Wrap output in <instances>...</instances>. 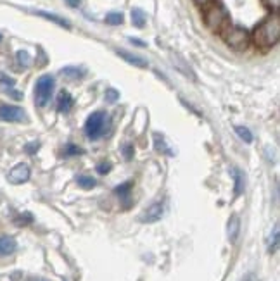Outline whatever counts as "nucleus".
<instances>
[{
  "label": "nucleus",
  "mask_w": 280,
  "mask_h": 281,
  "mask_svg": "<svg viewBox=\"0 0 280 281\" xmlns=\"http://www.w3.org/2000/svg\"><path fill=\"white\" fill-rule=\"evenodd\" d=\"M121 154H123V157L127 159V161H132L134 159V154H135V149L132 143H125L123 147H121Z\"/></svg>",
  "instance_id": "bb28decb"
},
{
  "label": "nucleus",
  "mask_w": 280,
  "mask_h": 281,
  "mask_svg": "<svg viewBox=\"0 0 280 281\" xmlns=\"http://www.w3.org/2000/svg\"><path fill=\"white\" fill-rule=\"evenodd\" d=\"M263 3H265V7H268V9L277 10L280 5V0H263Z\"/></svg>",
  "instance_id": "7c9ffc66"
},
{
  "label": "nucleus",
  "mask_w": 280,
  "mask_h": 281,
  "mask_svg": "<svg viewBox=\"0 0 280 281\" xmlns=\"http://www.w3.org/2000/svg\"><path fill=\"white\" fill-rule=\"evenodd\" d=\"M123 21H125V16L121 12H109L108 16H106V23L111 26H120L123 24Z\"/></svg>",
  "instance_id": "4be33fe9"
},
{
  "label": "nucleus",
  "mask_w": 280,
  "mask_h": 281,
  "mask_svg": "<svg viewBox=\"0 0 280 281\" xmlns=\"http://www.w3.org/2000/svg\"><path fill=\"white\" fill-rule=\"evenodd\" d=\"M241 281H260V280H258V276L254 275V273H248V275H246Z\"/></svg>",
  "instance_id": "72a5a7b5"
},
{
  "label": "nucleus",
  "mask_w": 280,
  "mask_h": 281,
  "mask_svg": "<svg viewBox=\"0 0 280 281\" xmlns=\"http://www.w3.org/2000/svg\"><path fill=\"white\" fill-rule=\"evenodd\" d=\"M204 19H206V24H208L213 31H223L228 26L227 10H225L222 5H218V3H213L211 7L206 9Z\"/></svg>",
  "instance_id": "20e7f679"
},
{
  "label": "nucleus",
  "mask_w": 280,
  "mask_h": 281,
  "mask_svg": "<svg viewBox=\"0 0 280 281\" xmlns=\"http://www.w3.org/2000/svg\"><path fill=\"white\" fill-rule=\"evenodd\" d=\"M111 169H113V164H111V162H108V161L97 164V173H99V175H108Z\"/></svg>",
  "instance_id": "c85d7f7f"
},
{
  "label": "nucleus",
  "mask_w": 280,
  "mask_h": 281,
  "mask_svg": "<svg viewBox=\"0 0 280 281\" xmlns=\"http://www.w3.org/2000/svg\"><path fill=\"white\" fill-rule=\"evenodd\" d=\"M73 105H75V100H73V97L69 95V92L62 90L57 97V110L59 112H69V110L73 109Z\"/></svg>",
  "instance_id": "9d476101"
},
{
  "label": "nucleus",
  "mask_w": 280,
  "mask_h": 281,
  "mask_svg": "<svg viewBox=\"0 0 280 281\" xmlns=\"http://www.w3.org/2000/svg\"><path fill=\"white\" fill-rule=\"evenodd\" d=\"M173 66H175L176 69H180V71H182L185 76H189L190 80H196V75H194V71L189 68V66H187V62L183 61L180 55H173Z\"/></svg>",
  "instance_id": "dca6fc26"
},
{
  "label": "nucleus",
  "mask_w": 280,
  "mask_h": 281,
  "mask_svg": "<svg viewBox=\"0 0 280 281\" xmlns=\"http://www.w3.org/2000/svg\"><path fill=\"white\" fill-rule=\"evenodd\" d=\"M16 59H17V62L23 66V68H28V66H31V55H29L26 50H17Z\"/></svg>",
  "instance_id": "5701e85b"
},
{
  "label": "nucleus",
  "mask_w": 280,
  "mask_h": 281,
  "mask_svg": "<svg viewBox=\"0 0 280 281\" xmlns=\"http://www.w3.org/2000/svg\"><path fill=\"white\" fill-rule=\"evenodd\" d=\"M194 2H196L199 7H206V5H209V2H211V0H194Z\"/></svg>",
  "instance_id": "c9c22d12"
},
{
  "label": "nucleus",
  "mask_w": 280,
  "mask_h": 281,
  "mask_svg": "<svg viewBox=\"0 0 280 281\" xmlns=\"http://www.w3.org/2000/svg\"><path fill=\"white\" fill-rule=\"evenodd\" d=\"M16 85V81H14V78L3 75V73H0V87L3 88V90H10V88Z\"/></svg>",
  "instance_id": "393cba45"
},
{
  "label": "nucleus",
  "mask_w": 280,
  "mask_h": 281,
  "mask_svg": "<svg viewBox=\"0 0 280 281\" xmlns=\"http://www.w3.org/2000/svg\"><path fill=\"white\" fill-rule=\"evenodd\" d=\"M223 40L234 50H246L249 45V33L241 26H230L223 29Z\"/></svg>",
  "instance_id": "f03ea898"
},
{
  "label": "nucleus",
  "mask_w": 280,
  "mask_h": 281,
  "mask_svg": "<svg viewBox=\"0 0 280 281\" xmlns=\"http://www.w3.org/2000/svg\"><path fill=\"white\" fill-rule=\"evenodd\" d=\"M234 180H235V197H239V195L244 191V175L241 173V169L235 168L234 169Z\"/></svg>",
  "instance_id": "6ab92c4d"
},
{
  "label": "nucleus",
  "mask_w": 280,
  "mask_h": 281,
  "mask_svg": "<svg viewBox=\"0 0 280 281\" xmlns=\"http://www.w3.org/2000/svg\"><path fill=\"white\" fill-rule=\"evenodd\" d=\"M154 147H156V150H157V152H161V154L175 155V152H173V150L166 145V142H164L163 136H159V135H154Z\"/></svg>",
  "instance_id": "a211bd4d"
},
{
  "label": "nucleus",
  "mask_w": 280,
  "mask_h": 281,
  "mask_svg": "<svg viewBox=\"0 0 280 281\" xmlns=\"http://www.w3.org/2000/svg\"><path fill=\"white\" fill-rule=\"evenodd\" d=\"M235 131H237L239 138L244 140L246 143H251V142H253V133L249 131L248 128H244V126H237V128H235Z\"/></svg>",
  "instance_id": "b1692460"
},
{
  "label": "nucleus",
  "mask_w": 280,
  "mask_h": 281,
  "mask_svg": "<svg viewBox=\"0 0 280 281\" xmlns=\"http://www.w3.org/2000/svg\"><path fill=\"white\" fill-rule=\"evenodd\" d=\"M132 24H134L135 28H139V29H142L143 26L147 24L145 12H143L142 9H139V7H134V9H132Z\"/></svg>",
  "instance_id": "ddd939ff"
},
{
  "label": "nucleus",
  "mask_w": 280,
  "mask_h": 281,
  "mask_svg": "<svg viewBox=\"0 0 280 281\" xmlns=\"http://www.w3.org/2000/svg\"><path fill=\"white\" fill-rule=\"evenodd\" d=\"M163 212H164V204L161 200L154 202L140 214V221L142 223H157V221L163 217Z\"/></svg>",
  "instance_id": "6e6552de"
},
{
  "label": "nucleus",
  "mask_w": 280,
  "mask_h": 281,
  "mask_svg": "<svg viewBox=\"0 0 280 281\" xmlns=\"http://www.w3.org/2000/svg\"><path fill=\"white\" fill-rule=\"evenodd\" d=\"M239 233H241V219H239L237 214L228 219V238H230V243H235L239 238Z\"/></svg>",
  "instance_id": "9b49d317"
},
{
  "label": "nucleus",
  "mask_w": 280,
  "mask_h": 281,
  "mask_svg": "<svg viewBox=\"0 0 280 281\" xmlns=\"http://www.w3.org/2000/svg\"><path fill=\"white\" fill-rule=\"evenodd\" d=\"M128 42L130 43H134V45H137V47H147V43L145 42H142V40H139V38H128Z\"/></svg>",
  "instance_id": "473e14b6"
},
{
  "label": "nucleus",
  "mask_w": 280,
  "mask_h": 281,
  "mask_svg": "<svg viewBox=\"0 0 280 281\" xmlns=\"http://www.w3.org/2000/svg\"><path fill=\"white\" fill-rule=\"evenodd\" d=\"M54 87H56V80L50 75H43L38 78L35 87V102L38 107H45L50 102V97L54 94Z\"/></svg>",
  "instance_id": "7ed1b4c3"
},
{
  "label": "nucleus",
  "mask_w": 280,
  "mask_h": 281,
  "mask_svg": "<svg viewBox=\"0 0 280 281\" xmlns=\"http://www.w3.org/2000/svg\"><path fill=\"white\" fill-rule=\"evenodd\" d=\"M17 243L12 236H2L0 238V256H9L16 250Z\"/></svg>",
  "instance_id": "f8f14e48"
},
{
  "label": "nucleus",
  "mask_w": 280,
  "mask_h": 281,
  "mask_svg": "<svg viewBox=\"0 0 280 281\" xmlns=\"http://www.w3.org/2000/svg\"><path fill=\"white\" fill-rule=\"evenodd\" d=\"M35 14H38V16L45 17V19L52 21V23H56L57 26H61V28H66V29H71V24L68 23V21L64 19V17H59L56 14H50V12H45V10H36Z\"/></svg>",
  "instance_id": "2eb2a0df"
},
{
  "label": "nucleus",
  "mask_w": 280,
  "mask_h": 281,
  "mask_svg": "<svg viewBox=\"0 0 280 281\" xmlns=\"http://www.w3.org/2000/svg\"><path fill=\"white\" fill-rule=\"evenodd\" d=\"M104 126H106V114L97 110V112L90 114L85 123V135H87L88 140H99L104 133Z\"/></svg>",
  "instance_id": "39448f33"
},
{
  "label": "nucleus",
  "mask_w": 280,
  "mask_h": 281,
  "mask_svg": "<svg viewBox=\"0 0 280 281\" xmlns=\"http://www.w3.org/2000/svg\"><path fill=\"white\" fill-rule=\"evenodd\" d=\"M104 98H106V102H108V103H114L118 98H120V92L114 90V88H108V90H106Z\"/></svg>",
  "instance_id": "cd10ccee"
},
{
  "label": "nucleus",
  "mask_w": 280,
  "mask_h": 281,
  "mask_svg": "<svg viewBox=\"0 0 280 281\" xmlns=\"http://www.w3.org/2000/svg\"><path fill=\"white\" fill-rule=\"evenodd\" d=\"M66 3H68L69 7H78L80 3H82V0H66Z\"/></svg>",
  "instance_id": "f704fd0d"
},
{
  "label": "nucleus",
  "mask_w": 280,
  "mask_h": 281,
  "mask_svg": "<svg viewBox=\"0 0 280 281\" xmlns=\"http://www.w3.org/2000/svg\"><path fill=\"white\" fill-rule=\"evenodd\" d=\"M0 40H2V35H0Z\"/></svg>",
  "instance_id": "e433bc0d"
},
{
  "label": "nucleus",
  "mask_w": 280,
  "mask_h": 281,
  "mask_svg": "<svg viewBox=\"0 0 280 281\" xmlns=\"http://www.w3.org/2000/svg\"><path fill=\"white\" fill-rule=\"evenodd\" d=\"M76 183H78L82 188H85V190H90V188H94L95 185H97V181L88 175H78L76 176Z\"/></svg>",
  "instance_id": "aec40b11"
},
{
  "label": "nucleus",
  "mask_w": 280,
  "mask_h": 281,
  "mask_svg": "<svg viewBox=\"0 0 280 281\" xmlns=\"http://www.w3.org/2000/svg\"><path fill=\"white\" fill-rule=\"evenodd\" d=\"M29 176H31V169H29V166L21 162V164L14 166V168L10 169L9 175H7V180H9L12 185H23L29 180Z\"/></svg>",
  "instance_id": "0eeeda50"
},
{
  "label": "nucleus",
  "mask_w": 280,
  "mask_h": 281,
  "mask_svg": "<svg viewBox=\"0 0 280 281\" xmlns=\"http://www.w3.org/2000/svg\"><path fill=\"white\" fill-rule=\"evenodd\" d=\"M116 54L120 55L123 61H127L128 64L135 66V68L145 69L147 66H149V62H147L143 57H140V55H137V54H132V52H128V50H116Z\"/></svg>",
  "instance_id": "1a4fd4ad"
},
{
  "label": "nucleus",
  "mask_w": 280,
  "mask_h": 281,
  "mask_svg": "<svg viewBox=\"0 0 280 281\" xmlns=\"http://www.w3.org/2000/svg\"><path fill=\"white\" fill-rule=\"evenodd\" d=\"M38 149H40V143L38 142H31V143H28V145L24 147V152L29 154V155H33V154L38 152Z\"/></svg>",
  "instance_id": "c756f323"
},
{
  "label": "nucleus",
  "mask_w": 280,
  "mask_h": 281,
  "mask_svg": "<svg viewBox=\"0 0 280 281\" xmlns=\"http://www.w3.org/2000/svg\"><path fill=\"white\" fill-rule=\"evenodd\" d=\"M7 94H9L10 97L17 98V100H21V98H23V94H19V92H17V90H14V88H10V90H7Z\"/></svg>",
  "instance_id": "2f4dec72"
},
{
  "label": "nucleus",
  "mask_w": 280,
  "mask_h": 281,
  "mask_svg": "<svg viewBox=\"0 0 280 281\" xmlns=\"http://www.w3.org/2000/svg\"><path fill=\"white\" fill-rule=\"evenodd\" d=\"M279 224H275L274 231L270 233V236H268V252L270 254H275L279 250Z\"/></svg>",
  "instance_id": "f3484780"
},
{
  "label": "nucleus",
  "mask_w": 280,
  "mask_h": 281,
  "mask_svg": "<svg viewBox=\"0 0 280 281\" xmlns=\"http://www.w3.org/2000/svg\"><path fill=\"white\" fill-rule=\"evenodd\" d=\"M254 43L260 49H272L280 40V17L279 14H272L270 17L263 21L256 29H254Z\"/></svg>",
  "instance_id": "f257e3e1"
},
{
  "label": "nucleus",
  "mask_w": 280,
  "mask_h": 281,
  "mask_svg": "<svg viewBox=\"0 0 280 281\" xmlns=\"http://www.w3.org/2000/svg\"><path fill=\"white\" fill-rule=\"evenodd\" d=\"M0 119L7 123H21L26 119V112L17 105H0Z\"/></svg>",
  "instance_id": "423d86ee"
},
{
  "label": "nucleus",
  "mask_w": 280,
  "mask_h": 281,
  "mask_svg": "<svg viewBox=\"0 0 280 281\" xmlns=\"http://www.w3.org/2000/svg\"><path fill=\"white\" fill-rule=\"evenodd\" d=\"M82 154H83V149H80L78 145H73V143H69L64 149V157H73V155H82Z\"/></svg>",
  "instance_id": "a878e982"
},
{
  "label": "nucleus",
  "mask_w": 280,
  "mask_h": 281,
  "mask_svg": "<svg viewBox=\"0 0 280 281\" xmlns=\"http://www.w3.org/2000/svg\"><path fill=\"white\" fill-rule=\"evenodd\" d=\"M85 69L83 68H76V66H68V68H62L61 69V75L68 80H80V78L85 76Z\"/></svg>",
  "instance_id": "4468645a"
},
{
  "label": "nucleus",
  "mask_w": 280,
  "mask_h": 281,
  "mask_svg": "<svg viewBox=\"0 0 280 281\" xmlns=\"http://www.w3.org/2000/svg\"><path fill=\"white\" fill-rule=\"evenodd\" d=\"M132 188H134V183H132V181H127V183H123V185H120V187L114 188V191H116V195H120L121 198H128Z\"/></svg>",
  "instance_id": "412c9836"
}]
</instances>
